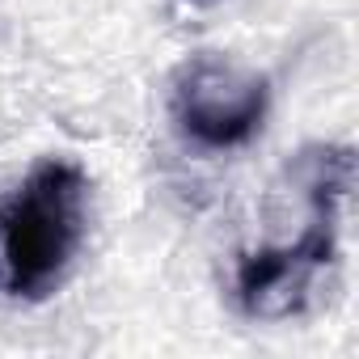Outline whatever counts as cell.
Listing matches in <instances>:
<instances>
[{
	"instance_id": "cell-3",
	"label": "cell",
	"mask_w": 359,
	"mask_h": 359,
	"mask_svg": "<svg viewBox=\"0 0 359 359\" xmlns=\"http://www.w3.org/2000/svg\"><path fill=\"white\" fill-rule=\"evenodd\" d=\"M342 262V216L300 212L292 237L258 241L233 262V304L250 321H292L313 313Z\"/></svg>"
},
{
	"instance_id": "cell-5",
	"label": "cell",
	"mask_w": 359,
	"mask_h": 359,
	"mask_svg": "<svg viewBox=\"0 0 359 359\" xmlns=\"http://www.w3.org/2000/svg\"><path fill=\"white\" fill-rule=\"evenodd\" d=\"M177 5H187V9H212V5H220V0H177Z\"/></svg>"
},
{
	"instance_id": "cell-2",
	"label": "cell",
	"mask_w": 359,
	"mask_h": 359,
	"mask_svg": "<svg viewBox=\"0 0 359 359\" xmlns=\"http://www.w3.org/2000/svg\"><path fill=\"white\" fill-rule=\"evenodd\" d=\"M271 106V76L233 51H191L169 72V123L199 152H237L254 144Z\"/></svg>"
},
{
	"instance_id": "cell-4",
	"label": "cell",
	"mask_w": 359,
	"mask_h": 359,
	"mask_svg": "<svg viewBox=\"0 0 359 359\" xmlns=\"http://www.w3.org/2000/svg\"><path fill=\"white\" fill-rule=\"evenodd\" d=\"M300 212H325L346 216L351 191H355V148L342 140H309L300 144L283 165L279 187Z\"/></svg>"
},
{
	"instance_id": "cell-1",
	"label": "cell",
	"mask_w": 359,
	"mask_h": 359,
	"mask_svg": "<svg viewBox=\"0 0 359 359\" xmlns=\"http://www.w3.org/2000/svg\"><path fill=\"white\" fill-rule=\"evenodd\" d=\"M93 220L89 169L72 156H39L0 199V292L39 304L72 275Z\"/></svg>"
}]
</instances>
